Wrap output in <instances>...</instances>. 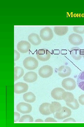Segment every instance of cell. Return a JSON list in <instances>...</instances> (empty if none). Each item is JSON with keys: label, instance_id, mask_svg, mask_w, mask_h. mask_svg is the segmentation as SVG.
<instances>
[{"label": "cell", "instance_id": "ba28073f", "mask_svg": "<svg viewBox=\"0 0 84 127\" xmlns=\"http://www.w3.org/2000/svg\"><path fill=\"white\" fill-rule=\"evenodd\" d=\"M17 111L22 114H27L31 112L32 107L29 104L23 102L19 103L17 106Z\"/></svg>", "mask_w": 84, "mask_h": 127}, {"label": "cell", "instance_id": "ac0fdd59", "mask_svg": "<svg viewBox=\"0 0 84 127\" xmlns=\"http://www.w3.org/2000/svg\"><path fill=\"white\" fill-rule=\"evenodd\" d=\"M24 74V70L21 67L16 66L14 67V81L21 77Z\"/></svg>", "mask_w": 84, "mask_h": 127}, {"label": "cell", "instance_id": "8fae6325", "mask_svg": "<svg viewBox=\"0 0 84 127\" xmlns=\"http://www.w3.org/2000/svg\"><path fill=\"white\" fill-rule=\"evenodd\" d=\"M58 74L60 77H65L70 75L71 73V70L68 66L62 65L58 68Z\"/></svg>", "mask_w": 84, "mask_h": 127}, {"label": "cell", "instance_id": "484cf974", "mask_svg": "<svg viewBox=\"0 0 84 127\" xmlns=\"http://www.w3.org/2000/svg\"><path fill=\"white\" fill-rule=\"evenodd\" d=\"M20 54L16 50H14V61H16L18 60L20 57Z\"/></svg>", "mask_w": 84, "mask_h": 127}, {"label": "cell", "instance_id": "e0dca14e", "mask_svg": "<svg viewBox=\"0 0 84 127\" xmlns=\"http://www.w3.org/2000/svg\"><path fill=\"white\" fill-rule=\"evenodd\" d=\"M50 104L49 103H46L42 104L39 107L40 112L44 115H49L52 114L49 109Z\"/></svg>", "mask_w": 84, "mask_h": 127}, {"label": "cell", "instance_id": "9a60e30c", "mask_svg": "<svg viewBox=\"0 0 84 127\" xmlns=\"http://www.w3.org/2000/svg\"><path fill=\"white\" fill-rule=\"evenodd\" d=\"M28 41L33 45H38L41 43V40L38 35L35 33H31L28 36Z\"/></svg>", "mask_w": 84, "mask_h": 127}, {"label": "cell", "instance_id": "2e32d148", "mask_svg": "<svg viewBox=\"0 0 84 127\" xmlns=\"http://www.w3.org/2000/svg\"><path fill=\"white\" fill-rule=\"evenodd\" d=\"M53 30L56 34L62 36L66 34L68 30V28L66 26H56L54 27Z\"/></svg>", "mask_w": 84, "mask_h": 127}, {"label": "cell", "instance_id": "ffe728a7", "mask_svg": "<svg viewBox=\"0 0 84 127\" xmlns=\"http://www.w3.org/2000/svg\"><path fill=\"white\" fill-rule=\"evenodd\" d=\"M23 98L25 101L29 103L33 102L36 99L35 96V95L30 92L26 93L24 94Z\"/></svg>", "mask_w": 84, "mask_h": 127}, {"label": "cell", "instance_id": "9c48e42d", "mask_svg": "<svg viewBox=\"0 0 84 127\" xmlns=\"http://www.w3.org/2000/svg\"><path fill=\"white\" fill-rule=\"evenodd\" d=\"M18 50L20 52L25 53L29 51L31 48L30 44L25 40H21L19 42L17 46Z\"/></svg>", "mask_w": 84, "mask_h": 127}, {"label": "cell", "instance_id": "7402d4cb", "mask_svg": "<svg viewBox=\"0 0 84 127\" xmlns=\"http://www.w3.org/2000/svg\"><path fill=\"white\" fill-rule=\"evenodd\" d=\"M62 97L63 99L66 102H72L74 99L73 94L68 92H64L62 94Z\"/></svg>", "mask_w": 84, "mask_h": 127}, {"label": "cell", "instance_id": "277c9868", "mask_svg": "<svg viewBox=\"0 0 84 127\" xmlns=\"http://www.w3.org/2000/svg\"><path fill=\"white\" fill-rule=\"evenodd\" d=\"M52 68L49 65H45L41 67L39 69L38 74L41 77L46 78L51 76L52 74Z\"/></svg>", "mask_w": 84, "mask_h": 127}, {"label": "cell", "instance_id": "3957f363", "mask_svg": "<svg viewBox=\"0 0 84 127\" xmlns=\"http://www.w3.org/2000/svg\"><path fill=\"white\" fill-rule=\"evenodd\" d=\"M71 110L65 107H61L59 111L54 113V117L59 119H62L69 117L71 115Z\"/></svg>", "mask_w": 84, "mask_h": 127}, {"label": "cell", "instance_id": "52a82bcc", "mask_svg": "<svg viewBox=\"0 0 84 127\" xmlns=\"http://www.w3.org/2000/svg\"><path fill=\"white\" fill-rule=\"evenodd\" d=\"M68 40L72 45L78 46L81 44L83 42V39L80 35L75 33L70 34L69 36Z\"/></svg>", "mask_w": 84, "mask_h": 127}, {"label": "cell", "instance_id": "f1b7e54d", "mask_svg": "<svg viewBox=\"0 0 84 127\" xmlns=\"http://www.w3.org/2000/svg\"><path fill=\"white\" fill-rule=\"evenodd\" d=\"M45 122H57L54 119L51 118L49 117L46 118L45 121Z\"/></svg>", "mask_w": 84, "mask_h": 127}, {"label": "cell", "instance_id": "4316f807", "mask_svg": "<svg viewBox=\"0 0 84 127\" xmlns=\"http://www.w3.org/2000/svg\"><path fill=\"white\" fill-rule=\"evenodd\" d=\"M20 118V114L17 112L14 113V122H16Z\"/></svg>", "mask_w": 84, "mask_h": 127}, {"label": "cell", "instance_id": "30bf717a", "mask_svg": "<svg viewBox=\"0 0 84 127\" xmlns=\"http://www.w3.org/2000/svg\"><path fill=\"white\" fill-rule=\"evenodd\" d=\"M28 85L26 83L19 82L14 85V91L17 94L25 92L28 90Z\"/></svg>", "mask_w": 84, "mask_h": 127}, {"label": "cell", "instance_id": "4dcf8cb0", "mask_svg": "<svg viewBox=\"0 0 84 127\" xmlns=\"http://www.w3.org/2000/svg\"><path fill=\"white\" fill-rule=\"evenodd\" d=\"M82 56L84 58V49L82 50Z\"/></svg>", "mask_w": 84, "mask_h": 127}, {"label": "cell", "instance_id": "f546056e", "mask_svg": "<svg viewBox=\"0 0 84 127\" xmlns=\"http://www.w3.org/2000/svg\"><path fill=\"white\" fill-rule=\"evenodd\" d=\"M76 121L73 119L72 118H69L65 120L63 122H75Z\"/></svg>", "mask_w": 84, "mask_h": 127}, {"label": "cell", "instance_id": "4fadbf2b", "mask_svg": "<svg viewBox=\"0 0 84 127\" xmlns=\"http://www.w3.org/2000/svg\"><path fill=\"white\" fill-rule=\"evenodd\" d=\"M65 91L64 90L61 88H56L53 89L51 91V95L55 99L62 100L63 99L62 94Z\"/></svg>", "mask_w": 84, "mask_h": 127}, {"label": "cell", "instance_id": "5b68a950", "mask_svg": "<svg viewBox=\"0 0 84 127\" xmlns=\"http://www.w3.org/2000/svg\"><path fill=\"white\" fill-rule=\"evenodd\" d=\"M62 85L65 89L69 91L74 89L76 86L75 80L70 78H67L64 79L62 82Z\"/></svg>", "mask_w": 84, "mask_h": 127}, {"label": "cell", "instance_id": "8992f818", "mask_svg": "<svg viewBox=\"0 0 84 127\" xmlns=\"http://www.w3.org/2000/svg\"><path fill=\"white\" fill-rule=\"evenodd\" d=\"M36 56L39 60L42 61H45L48 60L50 58L51 53L47 49L42 48L37 51Z\"/></svg>", "mask_w": 84, "mask_h": 127}, {"label": "cell", "instance_id": "603a6c76", "mask_svg": "<svg viewBox=\"0 0 84 127\" xmlns=\"http://www.w3.org/2000/svg\"><path fill=\"white\" fill-rule=\"evenodd\" d=\"M67 105L73 110L77 109L79 108V105L77 100L74 99V101L71 102H66Z\"/></svg>", "mask_w": 84, "mask_h": 127}, {"label": "cell", "instance_id": "d6986e66", "mask_svg": "<svg viewBox=\"0 0 84 127\" xmlns=\"http://www.w3.org/2000/svg\"><path fill=\"white\" fill-rule=\"evenodd\" d=\"M60 104L58 102L54 101L50 104L49 109L51 113H54L59 111L61 108Z\"/></svg>", "mask_w": 84, "mask_h": 127}, {"label": "cell", "instance_id": "7a4b0ae2", "mask_svg": "<svg viewBox=\"0 0 84 127\" xmlns=\"http://www.w3.org/2000/svg\"><path fill=\"white\" fill-rule=\"evenodd\" d=\"M40 36L43 40H50L53 36L52 30L49 27H46L41 29L40 32Z\"/></svg>", "mask_w": 84, "mask_h": 127}, {"label": "cell", "instance_id": "d4e9b609", "mask_svg": "<svg viewBox=\"0 0 84 127\" xmlns=\"http://www.w3.org/2000/svg\"><path fill=\"white\" fill-rule=\"evenodd\" d=\"M73 31L80 34L84 33V26H75L73 27Z\"/></svg>", "mask_w": 84, "mask_h": 127}, {"label": "cell", "instance_id": "44dd1931", "mask_svg": "<svg viewBox=\"0 0 84 127\" xmlns=\"http://www.w3.org/2000/svg\"><path fill=\"white\" fill-rule=\"evenodd\" d=\"M77 83L79 87L84 91V70L80 72L78 75Z\"/></svg>", "mask_w": 84, "mask_h": 127}, {"label": "cell", "instance_id": "cb8c5ba5", "mask_svg": "<svg viewBox=\"0 0 84 127\" xmlns=\"http://www.w3.org/2000/svg\"><path fill=\"white\" fill-rule=\"evenodd\" d=\"M33 119L31 115H25L22 116L20 118L19 122H33Z\"/></svg>", "mask_w": 84, "mask_h": 127}, {"label": "cell", "instance_id": "5bb4252c", "mask_svg": "<svg viewBox=\"0 0 84 127\" xmlns=\"http://www.w3.org/2000/svg\"><path fill=\"white\" fill-rule=\"evenodd\" d=\"M23 79L28 83H32L35 81L37 79V75L35 72L29 71L27 72L23 76Z\"/></svg>", "mask_w": 84, "mask_h": 127}, {"label": "cell", "instance_id": "6da1fadb", "mask_svg": "<svg viewBox=\"0 0 84 127\" xmlns=\"http://www.w3.org/2000/svg\"><path fill=\"white\" fill-rule=\"evenodd\" d=\"M24 66L26 69L33 70L37 68L38 66V62L35 58L31 56L26 58L23 60Z\"/></svg>", "mask_w": 84, "mask_h": 127}, {"label": "cell", "instance_id": "7c38bea8", "mask_svg": "<svg viewBox=\"0 0 84 127\" xmlns=\"http://www.w3.org/2000/svg\"><path fill=\"white\" fill-rule=\"evenodd\" d=\"M82 50L78 47H74L72 48L70 51V54L75 60H80L82 57Z\"/></svg>", "mask_w": 84, "mask_h": 127}, {"label": "cell", "instance_id": "83f0119b", "mask_svg": "<svg viewBox=\"0 0 84 127\" xmlns=\"http://www.w3.org/2000/svg\"><path fill=\"white\" fill-rule=\"evenodd\" d=\"M79 101L81 104L84 105V94L81 95L79 97Z\"/></svg>", "mask_w": 84, "mask_h": 127}]
</instances>
